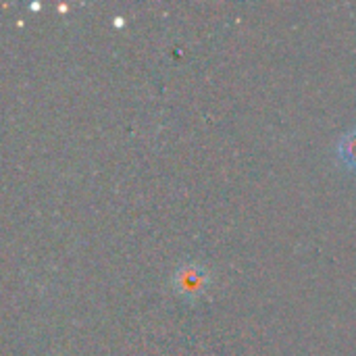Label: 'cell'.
Masks as SVG:
<instances>
[{
    "label": "cell",
    "instance_id": "obj_1",
    "mask_svg": "<svg viewBox=\"0 0 356 356\" xmlns=\"http://www.w3.org/2000/svg\"><path fill=\"white\" fill-rule=\"evenodd\" d=\"M209 284H211V275L200 265H186L175 275V288L186 298H196L204 294Z\"/></svg>",
    "mask_w": 356,
    "mask_h": 356
},
{
    "label": "cell",
    "instance_id": "obj_2",
    "mask_svg": "<svg viewBox=\"0 0 356 356\" xmlns=\"http://www.w3.org/2000/svg\"><path fill=\"white\" fill-rule=\"evenodd\" d=\"M338 159L340 163L356 173V129H350L348 134H344L338 142Z\"/></svg>",
    "mask_w": 356,
    "mask_h": 356
}]
</instances>
